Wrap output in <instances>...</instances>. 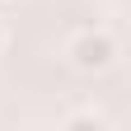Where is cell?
<instances>
[{
  "instance_id": "1",
  "label": "cell",
  "mask_w": 131,
  "mask_h": 131,
  "mask_svg": "<svg viewBox=\"0 0 131 131\" xmlns=\"http://www.w3.org/2000/svg\"><path fill=\"white\" fill-rule=\"evenodd\" d=\"M66 61L80 75H103V70L117 66V38L103 33V28H80L70 38V47H66Z\"/></svg>"
},
{
  "instance_id": "2",
  "label": "cell",
  "mask_w": 131,
  "mask_h": 131,
  "mask_svg": "<svg viewBox=\"0 0 131 131\" xmlns=\"http://www.w3.org/2000/svg\"><path fill=\"white\" fill-rule=\"evenodd\" d=\"M61 126H66V131H80V126L108 131V126H112V117H108V112H98V108H75V112H66V117H61Z\"/></svg>"
},
{
  "instance_id": "3",
  "label": "cell",
  "mask_w": 131,
  "mask_h": 131,
  "mask_svg": "<svg viewBox=\"0 0 131 131\" xmlns=\"http://www.w3.org/2000/svg\"><path fill=\"white\" fill-rule=\"evenodd\" d=\"M5 42H9V28H5V24H0V52H5Z\"/></svg>"
}]
</instances>
